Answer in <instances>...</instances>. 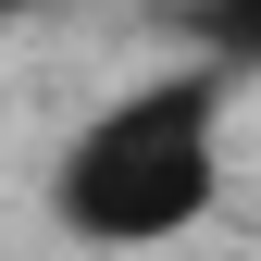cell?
Returning a JSON list of instances; mask_svg holds the SVG:
<instances>
[{
	"mask_svg": "<svg viewBox=\"0 0 261 261\" xmlns=\"http://www.w3.org/2000/svg\"><path fill=\"white\" fill-rule=\"evenodd\" d=\"M212 187H224V62H174V75L124 87L50 162V212L87 249H162V237H187L212 212Z\"/></svg>",
	"mask_w": 261,
	"mask_h": 261,
	"instance_id": "obj_1",
	"label": "cell"
},
{
	"mask_svg": "<svg viewBox=\"0 0 261 261\" xmlns=\"http://www.w3.org/2000/svg\"><path fill=\"white\" fill-rule=\"evenodd\" d=\"M199 38L224 62H261V0H199Z\"/></svg>",
	"mask_w": 261,
	"mask_h": 261,
	"instance_id": "obj_2",
	"label": "cell"
},
{
	"mask_svg": "<svg viewBox=\"0 0 261 261\" xmlns=\"http://www.w3.org/2000/svg\"><path fill=\"white\" fill-rule=\"evenodd\" d=\"M0 13H25V0H0Z\"/></svg>",
	"mask_w": 261,
	"mask_h": 261,
	"instance_id": "obj_3",
	"label": "cell"
}]
</instances>
